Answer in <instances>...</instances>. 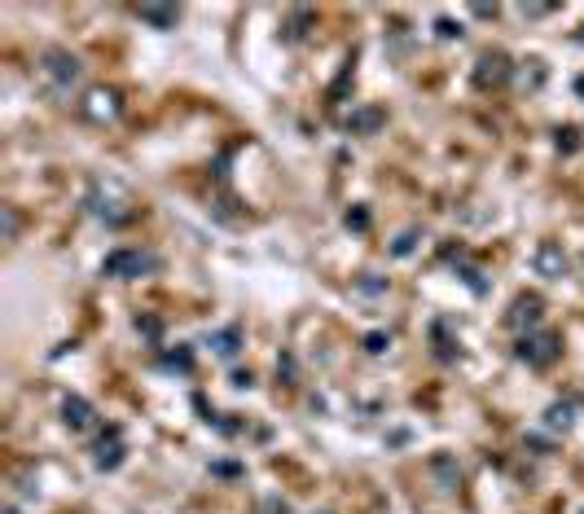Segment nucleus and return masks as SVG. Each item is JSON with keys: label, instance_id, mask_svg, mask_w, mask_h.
I'll return each mask as SVG.
<instances>
[{"label": "nucleus", "instance_id": "1", "mask_svg": "<svg viewBox=\"0 0 584 514\" xmlns=\"http://www.w3.org/2000/svg\"><path fill=\"white\" fill-rule=\"evenodd\" d=\"M106 277H141L145 269H154V255H145V251H114L106 255Z\"/></svg>", "mask_w": 584, "mask_h": 514}, {"label": "nucleus", "instance_id": "2", "mask_svg": "<svg viewBox=\"0 0 584 514\" xmlns=\"http://www.w3.org/2000/svg\"><path fill=\"white\" fill-rule=\"evenodd\" d=\"M44 71L53 79H62V84H75V79H79V62L71 53H57V48H53V53H44Z\"/></svg>", "mask_w": 584, "mask_h": 514}, {"label": "nucleus", "instance_id": "3", "mask_svg": "<svg viewBox=\"0 0 584 514\" xmlns=\"http://www.w3.org/2000/svg\"><path fill=\"white\" fill-rule=\"evenodd\" d=\"M523 356H531L536 365L554 360V339H536V343H523Z\"/></svg>", "mask_w": 584, "mask_h": 514}, {"label": "nucleus", "instance_id": "4", "mask_svg": "<svg viewBox=\"0 0 584 514\" xmlns=\"http://www.w3.org/2000/svg\"><path fill=\"white\" fill-rule=\"evenodd\" d=\"M62 413H66V422H71V426H88V418H93V409L83 405L79 395H75V400H66V409H62Z\"/></svg>", "mask_w": 584, "mask_h": 514}, {"label": "nucleus", "instance_id": "5", "mask_svg": "<svg viewBox=\"0 0 584 514\" xmlns=\"http://www.w3.org/2000/svg\"><path fill=\"white\" fill-rule=\"evenodd\" d=\"M141 18H149V22H176V9H141Z\"/></svg>", "mask_w": 584, "mask_h": 514}, {"label": "nucleus", "instance_id": "6", "mask_svg": "<svg viewBox=\"0 0 584 514\" xmlns=\"http://www.w3.org/2000/svg\"><path fill=\"white\" fill-rule=\"evenodd\" d=\"M9 514H18V510H9Z\"/></svg>", "mask_w": 584, "mask_h": 514}]
</instances>
